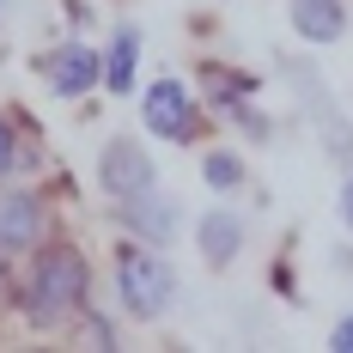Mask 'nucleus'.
Wrapping results in <instances>:
<instances>
[{
	"label": "nucleus",
	"mask_w": 353,
	"mask_h": 353,
	"mask_svg": "<svg viewBox=\"0 0 353 353\" xmlns=\"http://www.w3.org/2000/svg\"><path fill=\"white\" fill-rule=\"evenodd\" d=\"M79 299H85V262H79V250H43L37 281H31V317L49 329L68 311H79Z\"/></svg>",
	"instance_id": "nucleus-1"
},
{
	"label": "nucleus",
	"mask_w": 353,
	"mask_h": 353,
	"mask_svg": "<svg viewBox=\"0 0 353 353\" xmlns=\"http://www.w3.org/2000/svg\"><path fill=\"white\" fill-rule=\"evenodd\" d=\"M116 281H122V299L134 317H159L171 305V268L152 256L146 244H122L116 250Z\"/></svg>",
	"instance_id": "nucleus-2"
},
{
	"label": "nucleus",
	"mask_w": 353,
	"mask_h": 353,
	"mask_svg": "<svg viewBox=\"0 0 353 353\" xmlns=\"http://www.w3.org/2000/svg\"><path fill=\"white\" fill-rule=\"evenodd\" d=\"M141 116H146V128L152 134H165V141H195V98L176 85V79H159L152 92L141 98Z\"/></svg>",
	"instance_id": "nucleus-3"
},
{
	"label": "nucleus",
	"mask_w": 353,
	"mask_h": 353,
	"mask_svg": "<svg viewBox=\"0 0 353 353\" xmlns=\"http://www.w3.org/2000/svg\"><path fill=\"white\" fill-rule=\"evenodd\" d=\"M98 176H104V189L128 208V201H141L146 189H152V159H146L134 141H110L104 159H98Z\"/></svg>",
	"instance_id": "nucleus-4"
},
{
	"label": "nucleus",
	"mask_w": 353,
	"mask_h": 353,
	"mask_svg": "<svg viewBox=\"0 0 353 353\" xmlns=\"http://www.w3.org/2000/svg\"><path fill=\"white\" fill-rule=\"evenodd\" d=\"M37 232H43L37 201L31 195H6V201H0V256H6V250H31Z\"/></svg>",
	"instance_id": "nucleus-5"
},
{
	"label": "nucleus",
	"mask_w": 353,
	"mask_h": 353,
	"mask_svg": "<svg viewBox=\"0 0 353 353\" xmlns=\"http://www.w3.org/2000/svg\"><path fill=\"white\" fill-rule=\"evenodd\" d=\"M104 79V68H98V55L85 49V43H68L61 55H55V92L61 98H79V92H92Z\"/></svg>",
	"instance_id": "nucleus-6"
},
{
	"label": "nucleus",
	"mask_w": 353,
	"mask_h": 353,
	"mask_svg": "<svg viewBox=\"0 0 353 353\" xmlns=\"http://www.w3.org/2000/svg\"><path fill=\"white\" fill-rule=\"evenodd\" d=\"M292 25L311 43H335L347 31V12H341V0H292Z\"/></svg>",
	"instance_id": "nucleus-7"
},
{
	"label": "nucleus",
	"mask_w": 353,
	"mask_h": 353,
	"mask_svg": "<svg viewBox=\"0 0 353 353\" xmlns=\"http://www.w3.org/2000/svg\"><path fill=\"white\" fill-rule=\"evenodd\" d=\"M238 238H244V225H238L232 213H208V219H201V250H208L213 268H225V262L238 256Z\"/></svg>",
	"instance_id": "nucleus-8"
},
{
	"label": "nucleus",
	"mask_w": 353,
	"mask_h": 353,
	"mask_svg": "<svg viewBox=\"0 0 353 353\" xmlns=\"http://www.w3.org/2000/svg\"><path fill=\"white\" fill-rule=\"evenodd\" d=\"M128 219L141 225L146 238H159V244L176 232V208H171V201H152V189H146L141 201H128Z\"/></svg>",
	"instance_id": "nucleus-9"
},
{
	"label": "nucleus",
	"mask_w": 353,
	"mask_h": 353,
	"mask_svg": "<svg viewBox=\"0 0 353 353\" xmlns=\"http://www.w3.org/2000/svg\"><path fill=\"white\" fill-rule=\"evenodd\" d=\"M134 31H116V43H110V61H104V85L110 92H128L134 85Z\"/></svg>",
	"instance_id": "nucleus-10"
},
{
	"label": "nucleus",
	"mask_w": 353,
	"mask_h": 353,
	"mask_svg": "<svg viewBox=\"0 0 353 353\" xmlns=\"http://www.w3.org/2000/svg\"><path fill=\"white\" fill-rule=\"evenodd\" d=\"M208 183L213 189H238V183H244V165H238L232 152H208Z\"/></svg>",
	"instance_id": "nucleus-11"
},
{
	"label": "nucleus",
	"mask_w": 353,
	"mask_h": 353,
	"mask_svg": "<svg viewBox=\"0 0 353 353\" xmlns=\"http://www.w3.org/2000/svg\"><path fill=\"white\" fill-rule=\"evenodd\" d=\"M12 165H19V134L0 122V171H12Z\"/></svg>",
	"instance_id": "nucleus-12"
},
{
	"label": "nucleus",
	"mask_w": 353,
	"mask_h": 353,
	"mask_svg": "<svg viewBox=\"0 0 353 353\" xmlns=\"http://www.w3.org/2000/svg\"><path fill=\"white\" fill-rule=\"evenodd\" d=\"M335 353H353V317L347 323H335V341H329Z\"/></svg>",
	"instance_id": "nucleus-13"
},
{
	"label": "nucleus",
	"mask_w": 353,
	"mask_h": 353,
	"mask_svg": "<svg viewBox=\"0 0 353 353\" xmlns=\"http://www.w3.org/2000/svg\"><path fill=\"white\" fill-rule=\"evenodd\" d=\"M341 219L353 225V176H347V189H341Z\"/></svg>",
	"instance_id": "nucleus-14"
}]
</instances>
